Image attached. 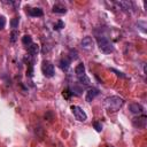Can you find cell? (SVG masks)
Returning a JSON list of instances; mask_svg holds the SVG:
<instances>
[{"label":"cell","instance_id":"6da1fadb","mask_svg":"<svg viewBox=\"0 0 147 147\" xmlns=\"http://www.w3.org/2000/svg\"><path fill=\"white\" fill-rule=\"evenodd\" d=\"M123 105H124V100L121 96H118V95L108 96L103 101V106H105V108L109 113H116V111H118L122 108Z\"/></svg>","mask_w":147,"mask_h":147},{"label":"cell","instance_id":"7a4b0ae2","mask_svg":"<svg viewBox=\"0 0 147 147\" xmlns=\"http://www.w3.org/2000/svg\"><path fill=\"white\" fill-rule=\"evenodd\" d=\"M96 41H98V46L102 53L109 54V53L114 52V45L110 42V40L106 36H99L96 38Z\"/></svg>","mask_w":147,"mask_h":147},{"label":"cell","instance_id":"3957f363","mask_svg":"<svg viewBox=\"0 0 147 147\" xmlns=\"http://www.w3.org/2000/svg\"><path fill=\"white\" fill-rule=\"evenodd\" d=\"M71 111L74 114V116L76 117V119L80 121V122H84L87 119V115L86 113L79 107V106H71Z\"/></svg>","mask_w":147,"mask_h":147},{"label":"cell","instance_id":"277c9868","mask_svg":"<svg viewBox=\"0 0 147 147\" xmlns=\"http://www.w3.org/2000/svg\"><path fill=\"white\" fill-rule=\"evenodd\" d=\"M42 74L47 77V78H51L55 75V69H54V65L48 62V61H45L42 63Z\"/></svg>","mask_w":147,"mask_h":147},{"label":"cell","instance_id":"5b68a950","mask_svg":"<svg viewBox=\"0 0 147 147\" xmlns=\"http://www.w3.org/2000/svg\"><path fill=\"white\" fill-rule=\"evenodd\" d=\"M80 46L83 49L90 52V51H93L94 48V40L91 38V37H84L80 41Z\"/></svg>","mask_w":147,"mask_h":147},{"label":"cell","instance_id":"8992f818","mask_svg":"<svg viewBox=\"0 0 147 147\" xmlns=\"http://www.w3.org/2000/svg\"><path fill=\"white\" fill-rule=\"evenodd\" d=\"M132 124H133V126L137 127V129H145V127H146V124H147V117H146L145 115L138 116V117L133 118Z\"/></svg>","mask_w":147,"mask_h":147},{"label":"cell","instance_id":"52a82bcc","mask_svg":"<svg viewBox=\"0 0 147 147\" xmlns=\"http://www.w3.org/2000/svg\"><path fill=\"white\" fill-rule=\"evenodd\" d=\"M115 3H116V6H117L119 9H122L123 11H129L130 9L133 8L132 2H130V1H116Z\"/></svg>","mask_w":147,"mask_h":147},{"label":"cell","instance_id":"ba28073f","mask_svg":"<svg viewBox=\"0 0 147 147\" xmlns=\"http://www.w3.org/2000/svg\"><path fill=\"white\" fill-rule=\"evenodd\" d=\"M99 90L98 88H95V87H92V88H90L87 92H86V96H85V100L87 101V102H91L95 96H98L99 95Z\"/></svg>","mask_w":147,"mask_h":147},{"label":"cell","instance_id":"9c48e42d","mask_svg":"<svg viewBox=\"0 0 147 147\" xmlns=\"http://www.w3.org/2000/svg\"><path fill=\"white\" fill-rule=\"evenodd\" d=\"M129 110H130L132 114H141V113L144 111V107H142L140 103L134 102V103H131V105L129 106Z\"/></svg>","mask_w":147,"mask_h":147},{"label":"cell","instance_id":"30bf717a","mask_svg":"<svg viewBox=\"0 0 147 147\" xmlns=\"http://www.w3.org/2000/svg\"><path fill=\"white\" fill-rule=\"evenodd\" d=\"M28 14L30 15V16H32V17H40V16H42L44 15V11H42V9L41 8H31V9H29L28 10Z\"/></svg>","mask_w":147,"mask_h":147},{"label":"cell","instance_id":"8fae6325","mask_svg":"<svg viewBox=\"0 0 147 147\" xmlns=\"http://www.w3.org/2000/svg\"><path fill=\"white\" fill-rule=\"evenodd\" d=\"M69 67H70V59L65 56V57H63V59L60 61V68H61L62 70L67 71V70L69 69Z\"/></svg>","mask_w":147,"mask_h":147},{"label":"cell","instance_id":"7c38bea8","mask_svg":"<svg viewBox=\"0 0 147 147\" xmlns=\"http://www.w3.org/2000/svg\"><path fill=\"white\" fill-rule=\"evenodd\" d=\"M28 52L31 54V55H37L39 53V45L38 44H31L28 46Z\"/></svg>","mask_w":147,"mask_h":147},{"label":"cell","instance_id":"4fadbf2b","mask_svg":"<svg viewBox=\"0 0 147 147\" xmlns=\"http://www.w3.org/2000/svg\"><path fill=\"white\" fill-rule=\"evenodd\" d=\"M52 10L54 13H56V14H65L67 13V8L64 6H62V5H54Z\"/></svg>","mask_w":147,"mask_h":147},{"label":"cell","instance_id":"5bb4252c","mask_svg":"<svg viewBox=\"0 0 147 147\" xmlns=\"http://www.w3.org/2000/svg\"><path fill=\"white\" fill-rule=\"evenodd\" d=\"M83 87H84V86H79L78 84H74V85L70 86V91H71V93L79 95V94H82V92H83Z\"/></svg>","mask_w":147,"mask_h":147},{"label":"cell","instance_id":"9a60e30c","mask_svg":"<svg viewBox=\"0 0 147 147\" xmlns=\"http://www.w3.org/2000/svg\"><path fill=\"white\" fill-rule=\"evenodd\" d=\"M75 72H76L77 76H82V75H84V74H85V67H84V64H83V63L77 64L76 68H75Z\"/></svg>","mask_w":147,"mask_h":147},{"label":"cell","instance_id":"2e32d148","mask_svg":"<svg viewBox=\"0 0 147 147\" xmlns=\"http://www.w3.org/2000/svg\"><path fill=\"white\" fill-rule=\"evenodd\" d=\"M22 44L25 45V46L31 45V44H32V38H31V36H29V34L23 36V37H22Z\"/></svg>","mask_w":147,"mask_h":147},{"label":"cell","instance_id":"e0dca14e","mask_svg":"<svg viewBox=\"0 0 147 147\" xmlns=\"http://www.w3.org/2000/svg\"><path fill=\"white\" fill-rule=\"evenodd\" d=\"M78 80H79V83H82L84 86L90 85V79L86 77V75H85V74H84V75H82V76H78Z\"/></svg>","mask_w":147,"mask_h":147},{"label":"cell","instance_id":"ac0fdd59","mask_svg":"<svg viewBox=\"0 0 147 147\" xmlns=\"http://www.w3.org/2000/svg\"><path fill=\"white\" fill-rule=\"evenodd\" d=\"M18 23H20V18L18 17H14V18L10 20V26L13 29H16L18 26Z\"/></svg>","mask_w":147,"mask_h":147},{"label":"cell","instance_id":"d6986e66","mask_svg":"<svg viewBox=\"0 0 147 147\" xmlns=\"http://www.w3.org/2000/svg\"><path fill=\"white\" fill-rule=\"evenodd\" d=\"M93 127H94L95 131H98V132H101V131H102V124H101L100 122H94V123H93Z\"/></svg>","mask_w":147,"mask_h":147},{"label":"cell","instance_id":"ffe728a7","mask_svg":"<svg viewBox=\"0 0 147 147\" xmlns=\"http://www.w3.org/2000/svg\"><path fill=\"white\" fill-rule=\"evenodd\" d=\"M62 28H64V23L60 20V21H57V22H56V24L54 25V29H55V30H61Z\"/></svg>","mask_w":147,"mask_h":147},{"label":"cell","instance_id":"44dd1931","mask_svg":"<svg viewBox=\"0 0 147 147\" xmlns=\"http://www.w3.org/2000/svg\"><path fill=\"white\" fill-rule=\"evenodd\" d=\"M17 36H18V32L17 31H13L10 33V42H15L16 39H17Z\"/></svg>","mask_w":147,"mask_h":147},{"label":"cell","instance_id":"7402d4cb","mask_svg":"<svg viewBox=\"0 0 147 147\" xmlns=\"http://www.w3.org/2000/svg\"><path fill=\"white\" fill-rule=\"evenodd\" d=\"M137 25H141L140 30H141L142 32H146V22H145V21H138Z\"/></svg>","mask_w":147,"mask_h":147},{"label":"cell","instance_id":"603a6c76","mask_svg":"<svg viewBox=\"0 0 147 147\" xmlns=\"http://www.w3.org/2000/svg\"><path fill=\"white\" fill-rule=\"evenodd\" d=\"M110 70H111L113 72H115V74H116L118 77H122V78H126V76H125L123 72H121V71H118V70H116V69H113V68H111Z\"/></svg>","mask_w":147,"mask_h":147},{"label":"cell","instance_id":"cb8c5ba5","mask_svg":"<svg viewBox=\"0 0 147 147\" xmlns=\"http://www.w3.org/2000/svg\"><path fill=\"white\" fill-rule=\"evenodd\" d=\"M6 26V18L3 16H0V30H2Z\"/></svg>","mask_w":147,"mask_h":147},{"label":"cell","instance_id":"d4e9b609","mask_svg":"<svg viewBox=\"0 0 147 147\" xmlns=\"http://www.w3.org/2000/svg\"><path fill=\"white\" fill-rule=\"evenodd\" d=\"M108 147H113V146H108Z\"/></svg>","mask_w":147,"mask_h":147}]
</instances>
